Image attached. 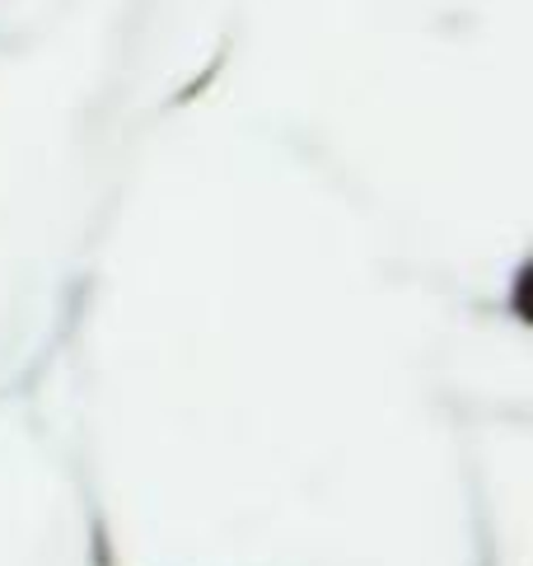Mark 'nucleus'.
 Listing matches in <instances>:
<instances>
[{
    "label": "nucleus",
    "instance_id": "obj_1",
    "mask_svg": "<svg viewBox=\"0 0 533 566\" xmlns=\"http://www.w3.org/2000/svg\"><path fill=\"white\" fill-rule=\"evenodd\" d=\"M220 66H224V52H220V56H211V66H207V71H201L197 80H188V85H182V90L174 94V104L182 108V104H192V98H201V90H211V80L220 75Z\"/></svg>",
    "mask_w": 533,
    "mask_h": 566
}]
</instances>
